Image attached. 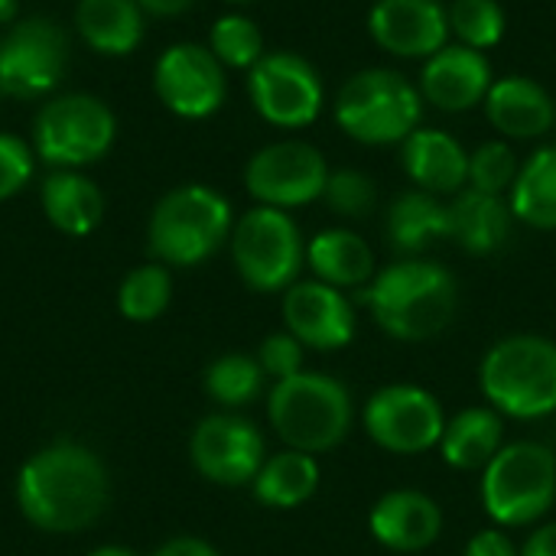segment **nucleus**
Wrapping results in <instances>:
<instances>
[{
    "label": "nucleus",
    "mask_w": 556,
    "mask_h": 556,
    "mask_svg": "<svg viewBox=\"0 0 556 556\" xmlns=\"http://www.w3.org/2000/svg\"><path fill=\"white\" fill-rule=\"evenodd\" d=\"M16 505L39 531H85L108 508V469L81 443H52L20 469Z\"/></svg>",
    "instance_id": "f257e3e1"
},
{
    "label": "nucleus",
    "mask_w": 556,
    "mask_h": 556,
    "mask_svg": "<svg viewBox=\"0 0 556 556\" xmlns=\"http://www.w3.org/2000/svg\"><path fill=\"white\" fill-rule=\"evenodd\" d=\"M365 303L375 323L401 339V342H424L440 336L456 316V280L443 264L433 261H397L375 274L365 287Z\"/></svg>",
    "instance_id": "f03ea898"
},
{
    "label": "nucleus",
    "mask_w": 556,
    "mask_h": 556,
    "mask_svg": "<svg viewBox=\"0 0 556 556\" xmlns=\"http://www.w3.org/2000/svg\"><path fill=\"white\" fill-rule=\"evenodd\" d=\"M267 417L296 453H329L352 430V394L332 375L300 371L274 384Z\"/></svg>",
    "instance_id": "7ed1b4c3"
},
{
    "label": "nucleus",
    "mask_w": 556,
    "mask_h": 556,
    "mask_svg": "<svg viewBox=\"0 0 556 556\" xmlns=\"http://www.w3.org/2000/svg\"><path fill=\"white\" fill-rule=\"evenodd\" d=\"M482 394L515 420H541L556 410V342L544 336H508L495 342L479 368Z\"/></svg>",
    "instance_id": "20e7f679"
},
{
    "label": "nucleus",
    "mask_w": 556,
    "mask_h": 556,
    "mask_svg": "<svg viewBox=\"0 0 556 556\" xmlns=\"http://www.w3.org/2000/svg\"><path fill=\"white\" fill-rule=\"evenodd\" d=\"M231 235V205L208 186H179L166 192L150 215V251L169 267L208 261Z\"/></svg>",
    "instance_id": "39448f33"
},
{
    "label": "nucleus",
    "mask_w": 556,
    "mask_h": 556,
    "mask_svg": "<svg viewBox=\"0 0 556 556\" xmlns=\"http://www.w3.org/2000/svg\"><path fill=\"white\" fill-rule=\"evenodd\" d=\"M424 117V94L394 68L352 75L336 98L339 127L358 143H404Z\"/></svg>",
    "instance_id": "423d86ee"
},
{
    "label": "nucleus",
    "mask_w": 556,
    "mask_h": 556,
    "mask_svg": "<svg viewBox=\"0 0 556 556\" xmlns=\"http://www.w3.org/2000/svg\"><path fill=\"white\" fill-rule=\"evenodd\" d=\"M556 502V456L534 440L508 443L482 469V505L502 528H525Z\"/></svg>",
    "instance_id": "0eeeda50"
},
{
    "label": "nucleus",
    "mask_w": 556,
    "mask_h": 556,
    "mask_svg": "<svg viewBox=\"0 0 556 556\" xmlns=\"http://www.w3.org/2000/svg\"><path fill=\"white\" fill-rule=\"evenodd\" d=\"M114 111L85 91L49 98L33 121V153L55 169L98 163L114 147Z\"/></svg>",
    "instance_id": "6e6552de"
},
{
    "label": "nucleus",
    "mask_w": 556,
    "mask_h": 556,
    "mask_svg": "<svg viewBox=\"0 0 556 556\" xmlns=\"http://www.w3.org/2000/svg\"><path fill=\"white\" fill-rule=\"evenodd\" d=\"M231 257L241 280L257 293L290 290L306 261L296 222L283 208L257 205L231 228Z\"/></svg>",
    "instance_id": "1a4fd4ad"
},
{
    "label": "nucleus",
    "mask_w": 556,
    "mask_h": 556,
    "mask_svg": "<svg viewBox=\"0 0 556 556\" xmlns=\"http://www.w3.org/2000/svg\"><path fill=\"white\" fill-rule=\"evenodd\" d=\"M68 65V36L46 16L16 20L0 36V94L42 98Z\"/></svg>",
    "instance_id": "9d476101"
},
{
    "label": "nucleus",
    "mask_w": 556,
    "mask_h": 556,
    "mask_svg": "<svg viewBox=\"0 0 556 556\" xmlns=\"http://www.w3.org/2000/svg\"><path fill=\"white\" fill-rule=\"evenodd\" d=\"M254 111L274 127H306L323 111V78L296 52H264L248 72Z\"/></svg>",
    "instance_id": "9b49d317"
},
{
    "label": "nucleus",
    "mask_w": 556,
    "mask_h": 556,
    "mask_svg": "<svg viewBox=\"0 0 556 556\" xmlns=\"http://www.w3.org/2000/svg\"><path fill=\"white\" fill-rule=\"evenodd\" d=\"M329 182L326 156L303 140H280L257 150L248 160L244 186L248 192L270 208H300L323 199Z\"/></svg>",
    "instance_id": "f8f14e48"
},
{
    "label": "nucleus",
    "mask_w": 556,
    "mask_h": 556,
    "mask_svg": "<svg viewBox=\"0 0 556 556\" xmlns=\"http://www.w3.org/2000/svg\"><path fill=\"white\" fill-rule=\"evenodd\" d=\"M446 417L440 401L414 384H388L365 404V433L388 453L417 456L440 446Z\"/></svg>",
    "instance_id": "ddd939ff"
},
{
    "label": "nucleus",
    "mask_w": 556,
    "mask_h": 556,
    "mask_svg": "<svg viewBox=\"0 0 556 556\" xmlns=\"http://www.w3.org/2000/svg\"><path fill=\"white\" fill-rule=\"evenodd\" d=\"M153 91L176 117H212L225 104V65L215 59L208 46L176 42L163 49V55L153 65Z\"/></svg>",
    "instance_id": "4468645a"
},
{
    "label": "nucleus",
    "mask_w": 556,
    "mask_h": 556,
    "mask_svg": "<svg viewBox=\"0 0 556 556\" xmlns=\"http://www.w3.org/2000/svg\"><path fill=\"white\" fill-rule=\"evenodd\" d=\"M189 456L199 476L215 485H248L264 466V437L261 430L235 414L205 417L192 440Z\"/></svg>",
    "instance_id": "2eb2a0df"
},
{
    "label": "nucleus",
    "mask_w": 556,
    "mask_h": 556,
    "mask_svg": "<svg viewBox=\"0 0 556 556\" xmlns=\"http://www.w3.org/2000/svg\"><path fill=\"white\" fill-rule=\"evenodd\" d=\"M283 323L287 332L306 349L336 352L355 339V313L342 290L323 280H303L283 290Z\"/></svg>",
    "instance_id": "dca6fc26"
},
{
    "label": "nucleus",
    "mask_w": 556,
    "mask_h": 556,
    "mask_svg": "<svg viewBox=\"0 0 556 556\" xmlns=\"http://www.w3.org/2000/svg\"><path fill=\"white\" fill-rule=\"evenodd\" d=\"M368 33L391 55L430 59L450 42V10L437 0H378Z\"/></svg>",
    "instance_id": "f3484780"
},
{
    "label": "nucleus",
    "mask_w": 556,
    "mask_h": 556,
    "mask_svg": "<svg viewBox=\"0 0 556 556\" xmlns=\"http://www.w3.org/2000/svg\"><path fill=\"white\" fill-rule=\"evenodd\" d=\"M492 88V65L479 49H469L463 42H446L440 52H433L420 72V94L450 114L469 111L485 101Z\"/></svg>",
    "instance_id": "a211bd4d"
},
{
    "label": "nucleus",
    "mask_w": 556,
    "mask_h": 556,
    "mask_svg": "<svg viewBox=\"0 0 556 556\" xmlns=\"http://www.w3.org/2000/svg\"><path fill=\"white\" fill-rule=\"evenodd\" d=\"M368 531L381 547L394 554H417L440 538L443 511L430 495L397 489L378 498V505L368 515Z\"/></svg>",
    "instance_id": "6ab92c4d"
},
{
    "label": "nucleus",
    "mask_w": 556,
    "mask_h": 556,
    "mask_svg": "<svg viewBox=\"0 0 556 556\" xmlns=\"http://www.w3.org/2000/svg\"><path fill=\"white\" fill-rule=\"evenodd\" d=\"M401 163L404 173L430 195L463 192L469 182V153L456 137L433 127H417L401 143Z\"/></svg>",
    "instance_id": "aec40b11"
},
{
    "label": "nucleus",
    "mask_w": 556,
    "mask_h": 556,
    "mask_svg": "<svg viewBox=\"0 0 556 556\" xmlns=\"http://www.w3.org/2000/svg\"><path fill=\"white\" fill-rule=\"evenodd\" d=\"M485 111L489 121L505 134V137H541L556 124V101L547 94L544 85L525 75H508L492 81L485 94Z\"/></svg>",
    "instance_id": "412c9836"
},
{
    "label": "nucleus",
    "mask_w": 556,
    "mask_h": 556,
    "mask_svg": "<svg viewBox=\"0 0 556 556\" xmlns=\"http://www.w3.org/2000/svg\"><path fill=\"white\" fill-rule=\"evenodd\" d=\"M39 199H42L46 218L62 235H72V238L91 235L101 225V218H104V195H101V189L88 176H81L75 169L49 173L42 189H39Z\"/></svg>",
    "instance_id": "4be33fe9"
},
{
    "label": "nucleus",
    "mask_w": 556,
    "mask_h": 556,
    "mask_svg": "<svg viewBox=\"0 0 556 556\" xmlns=\"http://www.w3.org/2000/svg\"><path fill=\"white\" fill-rule=\"evenodd\" d=\"M511 218L515 212L502 195H489L469 186L450 205V238H456L469 254H492L508 241Z\"/></svg>",
    "instance_id": "5701e85b"
},
{
    "label": "nucleus",
    "mask_w": 556,
    "mask_h": 556,
    "mask_svg": "<svg viewBox=\"0 0 556 556\" xmlns=\"http://www.w3.org/2000/svg\"><path fill=\"white\" fill-rule=\"evenodd\" d=\"M306 261L316 274V280L336 287V290H352V287H368L375 280V251L368 241L349 228H329L319 231L306 244Z\"/></svg>",
    "instance_id": "b1692460"
},
{
    "label": "nucleus",
    "mask_w": 556,
    "mask_h": 556,
    "mask_svg": "<svg viewBox=\"0 0 556 556\" xmlns=\"http://www.w3.org/2000/svg\"><path fill=\"white\" fill-rule=\"evenodd\" d=\"M505 443V424L495 407H466L446 420L440 437L443 463L459 472L485 469Z\"/></svg>",
    "instance_id": "393cba45"
},
{
    "label": "nucleus",
    "mask_w": 556,
    "mask_h": 556,
    "mask_svg": "<svg viewBox=\"0 0 556 556\" xmlns=\"http://www.w3.org/2000/svg\"><path fill=\"white\" fill-rule=\"evenodd\" d=\"M75 29L101 55H130L143 39V7L137 0H78Z\"/></svg>",
    "instance_id": "a878e982"
},
{
    "label": "nucleus",
    "mask_w": 556,
    "mask_h": 556,
    "mask_svg": "<svg viewBox=\"0 0 556 556\" xmlns=\"http://www.w3.org/2000/svg\"><path fill=\"white\" fill-rule=\"evenodd\" d=\"M440 238H450V205L437 195L414 189L391 202L388 208V241L401 254H420Z\"/></svg>",
    "instance_id": "bb28decb"
},
{
    "label": "nucleus",
    "mask_w": 556,
    "mask_h": 556,
    "mask_svg": "<svg viewBox=\"0 0 556 556\" xmlns=\"http://www.w3.org/2000/svg\"><path fill=\"white\" fill-rule=\"evenodd\" d=\"M254 498L267 508H300L319 489V463L309 453H277L264 459L261 472L254 476Z\"/></svg>",
    "instance_id": "cd10ccee"
},
{
    "label": "nucleus",
    "mask_w": 556,
    "mask_h": 556,
    "mask_svg": "<svg viewBox=\"0 0 556 556\" xmlns=\"http://www.w3.org/2000/svg\"><path fill=\"white\" fill-rule=\"evenodd\" d=\"M511 212L531 228L556 231V147L538 150L511 186Z\"/></svg>",
    "instance_id": "c85d7f7f"
},
{
    "label": "nucleus",
    "mask_w": 556,
    "mask_h": 556,
    "mask_svg": "<svg viewBox=\"0 0 556 556\" xmlns=\"http://www.w3.org/2000/svg\"><path fill=\"white\" fill-rule=\"evenodd\" d=\"M173 300V277L163 264H143L121 280L117 309L130 323H153Z\"/></svg>",
    "instance_id": "c756f323"
},
{
    "label": "nucleus",
    "mask_w": 556,
    "mask_h": 556,
    "mask_svg": "<svg viewBox=\"0 0 556 556\" xmlns=\"http://www.w3.org/2000/svg\"><path fill=\"white\" fill-rule=\"evenodd\" d=\"M264 368L251 355H222L205 368V391L222 407H244L264 388Z\"/></svg>",
    "instance_id": "7c9ffc66"
},
{
    "label": "nucleus",
    "mask_w": 556,
    "mask_h": 556,
    "mask_svg": "<svg viewBox=\"0 0 556 556\" xmlns=\"http://www.w3.org/2000/svg\"><path fill=\"white\" fill-rule=\"evenodd\" d=\"M208 49L225 68H254L264 55V36L254 20L241 13L218 16L208 33Z\"/></svg>",
    "instance_id": "2f4dec72"
},
{
    "label": "nucleus",
    "mask_w": 556,
    "mask_h": 556,
    "mask_svg": "<svg viewBox=\"0 0 556 556\" xmlns=\"http://www.w3.org/2000/svg\"><path fill=\"white\" fill-rule=\"evenodd\" d=\"M505 10L498 0H456L450 7V33L469 49H492L505 36Z\"/></svg>",
    "instance_id": "473e14b6"
},
{
    "label": "nucleus",
    "mask_w": 556,
    "mask_h": 556,
    "mask_svg": "<svg viewBox=\"0 0 556 556\" xmlns=\"http://www.w3.org/2000/svg\"><path fill=\"white\" fill-rule=\"evenodd\" d=\"M518 160L511 153L508 143L502 140H489L482 147H476L469 153V182L472 189L479 192H489V195H502L505 189L515 186L518 179Z\"/></svg>",
    "instance_id": "72a5a7b5"
},
{
    "label": "nucleus",
    "mask_w": 556,
    "mask_h": 556,
    "mask_svg": "<svg viewBox=\"0 0 556 556\" xmlns=\"http://www.w3.org/2000/svg\"><path fill=\"white\" fill-rule=\"evenodd\" d=\"M323 195H326L332 212H339L345 218H365L375 208L378 189H375L368 173H362V169H339V173H329V182H326Z\"/></svg>",
    "instance_id": "f704fd0d"
},
{
    "label": "nucleus",
    "mask_w": 556,
    "mask_h": 556,
    "mask_svg": "<svg viewBox=\"0 0 556 556\" xmlns=\"http://www.w3.org/2000/svg\"><path fill=\"white\" fill-rule=\"evenodd\" d=\"M33 176V147L16 134H0V202L13 199Z\"/></svg>",
    "instance_id": "c9c22d12"
},
{
    "label": "nucleus",
    "mask_w": 556,
    "mask_h": 556,
    "mask_svg": "<svg viewBox=\"0 0 556 556\" xmlns=\"http://www.w3.org/2000/svg\"><path fill=\"white\" fill-rule=\"evenodd\" d=\"M257 362L264 368V375H270L274 381L293 378L303 371V345L296 336L290 332H274L261 342L257 349Z\"/></svg>",
    "instance_id": "e433bc0d"
},
{
    "label": "nucleus",
    "mask_w": 556,
    "mask_h": 556,
    "mask_svg": "<svg viewBox=\"0 0 556 556\" xmlns=\"http://www.w3.org/2000/svg\"><path fill=\"white\" fill-rule=\"evenodd\" d=\"M466 556H518V551L502 531H479L469 538Z\"/></svg>",
    "instance_id": "4c0bfd02"
},
{
    "label": "nucleus",
    "mask_w": 556,
    "mask_h": 556,
    "mask_svg": "<svg viewBox=\"0 0 556 556\" xmlns=\"http://www.w3.org/2000/svg\"><path fill=\"white\" fill-rule=\"evenodd\" d=\"M153 556H218V551L199 538H173L166 541Z\"/></svg>",
    "instance_id": "58836bf2"
},
{
    "label": "nucleus",
    "mask_w": 556,
    "mask_h": 556,
    "mask_svg": "<svg viewBox=\"0 0 556 556\" xmlns=\"http://www.w3.org/2000/svg\"><path fill=\"white\" fill-rule=\"evenodd\" d=\"M518 556H556V525L538 528V531L525 541V547H521V554Z\"/></svg>",
    "instance_id": "ea45409f"
},
{
    "label": "nucleus",
    "mask_w": 556,
    "mask_h": 556,
    "mask_svg": "<svg viewBox=\"0 0 556 556\" xmlns=\"http://www.w3.org/2000/svg\"><path fill=\"white\" fill-rule=\"evenodd\" d=\"M147 13H156V16H176L182 10L192 7V0H137Z\"/></svg>",
    "instance_id": "a19ab883"
},
{
    "label": "nucleus",
    "mask_w": 556,
    "mask_h": 556,
    "mask_svg": "<svg viewBox=\"0 0 556 556\" xmlns=\"http://www.w3.org/2000/svg\"><path fill=\"white\" fill-rule=\"evenodd\" d=\"M16 13H20V3L16 0H0V26H13L16 23Z\"/></svg>",
    "instance_id": "79ce46f5"
},
{
    "label": "nucleus",
    "mask_w": 556,
    "mask_h": 556,
    "mask_svg": "<svg viewBox=\"0 0 556 556\" xmlns=\"http://www.w3.org/2000/svg\"><path fill=\"white\" fill-rule=\"evenodd\" d=\"M88 556H137L130 554V551H124V547H101V551H94V554Z\"/></svg>",
    "instance_id": "37998d69"
},
{
    "label": "nucleus",
    "mask_w": 556,
    "mask_h": 556,
    "mask_svg": "<svg viewBox=\"0 0 556 556\" xmlns=\"http://www.w3.org/2000/svg\"><path fill=\"white\" fill-rule=\"evenodd\" d=\"M228 3H248V0H228Z\"/></svg>",
    "instance_id": "c03bdc74"
}]
</instances>
